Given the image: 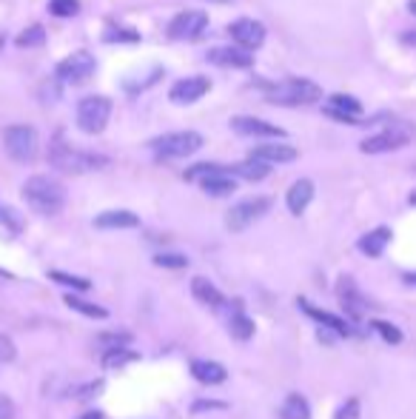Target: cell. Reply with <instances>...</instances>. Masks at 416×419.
Instances as JSON below:
<instances>
[{"instance_id": "obj_32", "label": "cell", "mask_w": 416, "mask_h": 419, "mask_svg": "<svg viewBox=\"0 0 416 419\" xmlns=\"http://www.w3.org/2000/svg\"><path fill=\"white\" fill-rule=\"evenodd\" d=\"M49 279H54V283H60V286L75 289V291H89L92 289V283L86 277H75V274H66V271H49Z\"/></svg>"}, {"instance_id": "obj_48", "label": "cell", "mask_w": 416, "mask_h": 419, "mask_svg": "<svg viewBox=\"0 0 416 419\" xmlns=\"http://www.w3.org/2000/svg\"><path fill=\"white\" fill-rule=\"evenodd\" d=\"M410 205H416V191H413V194H410Z\"/></svg>"}, {"instance_id": "obj_14", "label": "cell", "mask_w": 416, "mask_h": 419, "mask_svg": "<svg viewBox=\"0 0 416 419\" xmlns=\"http://www.w3.org/2000/svg\"><path fill=\"white\" fill-rule=\"evenodd\" d=\"M208 89H212V80L208 78H200V75L183 78L169 89V97H171V103H197L200 97L208 95Z\"/></svg>"}, {"instance_id": "obj_30", "label": "cell", "mask_w": 416, "mask_h": 419, "mask_svg": "<svg viewBox=\"0 0 416 419\" xmlns=\"http://www.w3.org/2000/svg\"><path fill=\"white\" fill-rule=\"evenodd\" d=\"M43 40H46V29H43L40 23H32L29 29H23V32L15 37V43H18L20 49H37V46H43Z\"/></svg>"}, {"instance_id": "obj_12", "label": "cell", "mask_w": 416, "mask_h": 419, "mask_svg": "<svg viewBox=\"0 0 416 419\" xmlns=\"http://www.w3.org/2000/svg\"><path fill=\"white\" fill-rule=\"evenodd\" d=\"M231 131H237V134H243V137H265V140L286 137V128L274 126V123H268V120H259V117H248V114L231 117Z\"/></svg>"}, {"instance_id": "obj_20", "label": "cell", "mask_w": 416, "mask_h": 419, "mask_svg": "<svg viewBox=\"0 0 416 419\" xmlns=\"http://www.w3.org/2000/svg\"><path fill=\"white\" fill-rule=\"evenodd\" d=\"M97 229H137L140 226V217L134 212H126V208H111V212H103L94 217Z\"/></svg>"}, {"instance_id": "obj_19", "label": "cell", "mask_w": 416, "mask_h": 419, "mask_svg": "<svg viewBox=\"0 0 416 419\" xmlns=\"http://www.w3.org/2000/svg\"><path fill=\"white\" fill-rule=\"evenodd\" d=\"M297 149L294 146H280V143H265V146H257L251 152L254 160H262V163H294L297 160Z\"/></svg>"}, {"instance_id": "obj_43", "label": "cell", "mask_w": 416, "mask_h": 419, "mask_svg": "<svg viewBox=\"0 0 416 419\" xmlns=\"http://www.w3.org/2000/svg\"><path fill=\"white\" fill-rule=\"evenodd\" d=\"M100 388H103V382H100V379H97V382H89L86 388H80V394H78V396H83V399H86V396H97V391H100Z\"/></svg>"}, {"instance_id": "obj_46", "label": "cell", "mask_w": 416, "mask_h": 419, "mask_svg": "<svg viewBox=\"0 0 416 419\" xmlns=\"http://www.w3.org/2000/svg\"><path fill=\"white\" fill-rule=\"evenodd\" d=\"M405 283H410V286H416V274H405Z\"/></svg>"}, {"instance_id": "obj_41", "label": "cell", "mask_w": 416, "mask_h": 419, "mask_svg": "<svg viewBox=\"0 0 416 419\" xmlns=\"http://www.w3.org/2000/svg\"><path fill=\"white\" fill-rule=\"evenodd\" d=\"M0 419H15V402L6 394H0Z\"/></svg>"}, {"instance_id": "obj_17", "label": "cell", "mask_w": 416, "mask_h": 419, "mask_svg": "<svg viewBox=\"0 0 416 419\" xmlns=\"http://www.w3.org/2000/svg\"><path fill=\"white\" fill-rule=\"evenodd\" d=\"M311 200H314V183L308 180V177H302V180H297L291 188H288V194H286V205H288V212L294 214V217H300L305 208L311 205Z\"/></svg>"}, {"instance_id": "obj_45", "label": "cell", "mask_w": 416, "mask_h": 419, "mask_svg": "<svg viewBox=\"0 0 416 419\" xmlns=\"http://www.w3.org/2000/svg\"><path fill=\"white\" fill-rule=\"evenodd\" d=\"M78 419H103V413H100V411H86V413H80Z\"/></svg>"}, {"instance_id": "obj_11", "label": "cell", "mask_w": 416, "mask_h": 419, "mask_svg": "<svg viewBox=\"0 0 416 419\" xmlns=\"http://www.w3.org/2000/svg\"><path fill=\"white\" fill-rule=\"evenodd\" d=\"M228 35L234 37V46L245 49V51H254L265 43V26L254 18H240L228 26Z\"/></svg>"}, {"instance_id": "obj_39", "label": "cell", "mask_w": 416, "mask_h": 419, "mask_svg": "<svg viewBox=\"0 0 416 419\" xmlns=\"http://www.w3.org/2000/svg\"><path fill=\"white\" fill-rule=\"evenodd\" d=\"M357 416H360V399L351 396V399H345V405L336 411L334 419H357Z\"/></svg>"}, {"instance_id": "obj_29", "label": "cell", "mask_w": 416, "mask_h": 419, "mask_svg": "<svg viewBox=\"0 0 416 419\" xmlns=\"http://www.w3.org/2000/svg\"><path fill=\"white\" fill-rule=\"evenodd\" d=\"M328 106L336 109V111H342L345 117H354V120H360V114H362V103L357 97H351V95H342V92L331 95L328 97Z\"/></svg>"}, {"instance_id": "obj_18", "label": "cell", "mask_w": 416, "mask_h": 419, "mask_svg": "<svg viewBox=\"0 0 416 419\" xmlns=\"http://www.w3.org/2000/svg\"><path fill=\"white\" fill-rule=\"evenodd\" d=\"M191 374H194V379L202 382V385H220V382L228 379L226 365H220V363H214V360H194V363H191Z\"/></svg>"}, {"instance_id": "obj_5", "label": "cell", "mask_w": 416, "mask_h": 419, "mask_svg": "<svg viewBox=\"0 0 416 419\" xmlns=\"http://www.w3.org/2000/svg\"><path fill=\"white\" fill-rule=\"evenodd\" d=\"M4 149L15 163H32L37 157V131L23 123L6 126L4 128Z\"/></svg>"}, {"instance_id": "obj_23", "label": "cell", "mask_w": 416, "mask_h": 419, "mask_svg": "<svg viewBox=\"0 0 416 419\" xmlns=\"http://www.w3.org/2000/svg\"><path fill=\"white\" fill-rule=\"evenodd\" d=\"M200 188H202L205 194H212V197H228V194H234L237 180L228 174V166H226L223 171H217V174H212V177H205V180L200 183Z\"/></svg>"}, {"instance_id": "obj_27", "label": "cell", "mask_w": 416, "mask_h": 419, "mask_svg": "<svg viewBox=\"0 0 416 419\" xmlns=\"http://www.w3.org/2000/svg\"><path fill=\"white\" fill-rule=\"evenodd\" d=\"M63 303L72 308V311H78V314H83V317H92V320H106V317H109V311H106L103 305L89 303V300H83V297H78V294H66Z\"/></svg>"}, {"instance_id": "obj_24", "label": "cell", "mask_w": 416, "mask_h": 419, "mask_svg": "<svg viewBox=\"0 0 416 419\" xmlns=\"http://www.w3.org/2000/svg\"><path fill=\"white\" fill-rule=\"evenodd\" d=\"M268 171H271V166L262 163V160H254V157L228 166V174H231V177H243V180H248V183H259V180H265Z\"/></svg>"}, {"instance_id": "obj_6", "label": "cell", "mask_w": 416, "mask_h": 419, "mask_svg": "<svg viewBox=\"0 0 416 419\" xmlns=\"http://www.w3.org/2000/svg\"><path fill=\"white\" fill-rule=\"evenodd\" d=\"M268 212H271V197H245L228 208L226 226H228V231L237 234V231H245L248 226H254L257 220H262Z\"/></svg>"}, {"instance_id": "obj_21", "label": "cell", "mask_w": 416, "mask_h": 419, "mask_svg": "<svg viewBox=\"0 0 416 419\" xmlns=\"http://www.w3.org/2000/svg\"><path fill=\"white\" fill-rule=\"evenodd\" d=\"M391 229L388 226H379V229H374V231H368L365 237H360V251L365 254V257H371V260H377V257H382V251L388 248V243H391Z\"/></svg>"}, {"instance_id": "obj_10", "label": "cell", "mask_w": 416, "mask_h": 419, "mask_svg": "<svg viewBox=\"0 0 416 419\" xmlns=\"http://www.w3.org/2000/svg\"><path fill=\"white\" fill-rule=\"evenodd\" d=\"M205 29H208V15L200 9H191V12H180L169 23V37L171 40H197Z\"/></svg>"}, {"instance_id": "obj_35", "label": "cell", "mask_w": 416, "mask_h": 419, "mask_svg": "<svg viewBox=\"0 0 416 419\" xmlns=\"http://www.w3.org/2000/svg\"><path fill=\"white\" fill-rule=\"evenodd\" d=\"M49 12L54 18H75L80 12V0H49Z\"/></svg>"}, {"instance_id": "obj_42", "label": "cell", "mask_w": 416, "mask_h": 419, "mask_svg": "<svg viewBox=\"0 0 416 419\" xmlns=\"http://www.w3.org/2000/svg\"><path fill=\"white\" fill-rule=\"evenodd\" d=\"M226 408V402H212V399H200V402H194V413H200V411H223Z\"/></svg>"}, {"instance_id": "obj_1", "label": "cell", "mask_w": 416, "mask_h": 419, "mask_svg": "<svg viewBox=\"0 0 416 419\" xmlns=\"http://www.w3.org/2000/svg\"><path fill=\"white\" fill-rule=\"evenodd\" d=\"M26 205L32 208V212L43 214V217H54L63 212V205H66V188L63 183H57L54 177H46V174H35L23 183L20 188Z\"/></svg>"}, {"instance_id": "obj_13", "label": "cell", "mask_w": 416, "mask_h": 419, "mask_svg": "<svg viewBox=\"0 0 416 419\" xmlns=\"http://www.w3.org/2000/svg\"><path fill=\"white\" fill-rule=\"evenodd\" d=\"M336 294H339V305H342V311L348 314L354 322H360L362 314H365V308H368V303L362 300L360 289L354 286V279H351V277H342V279H339V286H336Z\"/></svg>"}, {"instance_id": "obj_7", "label": "cell", "mask_w": 416, "mask_h": 419, "mask_svg": "<svg viewBox=\"0 0 416 419\" xmlns=\"http://www.w3.org/2000/svg\"><path fill=\"white\" fill-rule=\"evenodd\" d=\"M413 134H416V128H413V126H388V128L374 131L371 137H365L362 143H360V149H362L365 154H385V152H396V149H402V146H408V143H410Z\"/></svg>"}, {"instance_id": "obj_36", "label": "cell", "mask_w": 416, "mask_h": 419, "mask_svg": "<svg viewBox=\"0 0 416 419\" xmlns=\"http://www.w3.org/2000/svg\"><path fill=\"white\" fill-rule=\"evenodd\" d=\"M371 328L388 342V345H399L402 342V331L396 328V325H391V322H385V320H374L371 322Z\"/></svg>"}, {"instance_id": "obj_15", "label": "cell", "mask_w": 416, "mask_h": 419, "mask_svg": "<svg viewBox=\"0 0 416 419\" xmlns=\"http://www.w3.org/2000/svg\"><path fill=\"white\" fill-rule=\"evenodd\" d=\"M208 63L223 66V68H248L254 63V54L240 46H217L208 51Z\"/></svg>"}, {"instance_id": "obj_4", "label": "cell", "mask_w": 416, "mask_h": 419, "mask_svg": "<svg viewBox=\"0 0 416 419\" xmlns=\"http://www.w3.org/2000/svg\"><path fill=\"white\" fill-rule=\"evenodd\" d=\"M202 134L200 131H171L163 137H154L149 149L157 154V160H183L188 154H197L202 149Z\"/></svg>"}, {"instance_id": "obj_22", "label": "cell", "mask_w": 416, "mask_h": 419, "mask_svg": "<svg viewBox=\"0 0 416 419\" xmlns=\"http://www.w3.org/2000/svg\"><path fill=\"white\" fill-rule=\"evenodd\" d=\"M191 294H194L197 303L212 305V308H220L226 303V297L217 291V286L212 283V279H205V277H194L191 279Z\"/></svg>"}, {"instance_id": "obj_2", "label": "cell", "mask_w": 416, "mask_h": 419, "mask_svg": "<svg viewBox=\"0 0 416 419\" xmlns=\"http://www.w3.org/2000/svg\"><path fill=\"white\" fill-rule=\"evenodd\" d=\"M49 163L57 171H63V174H86V171L109 166V157L94 154V152H80L75 146H68L66 137L57 131L54 140H51V146H49Z\"/></svg>"}, {"instance_id": "obj_28", "label": "cell", "mask_w": 416, "mask_h": 419, "mask_svg": "<svg viewBox=\"0 0 416 419\" xmlns=\"http://www.w3.org/2000/svg\"><path fill=\"white\" fill-rule=\"evenodd\" d=\"M228 334H231L234 339H240V342H245V339L254 336V320L245 317L240 305H237V311H234L231 320H228Z\"/></svg>"}, {"instance_id": "obj_26", "label": "cell", "mask_w": 416, "mask_h": 419, "mask_svg": "<svg viewBox=\"0 0 416 419\" xmlns=\"http://www.w3.org/2000/svg\"><path fill=\"white\" fill-rule=\"evenodd\" d=\"M137 360H140V354H137L134 348H114V351L103 354V368L106 371H120V368L137 363Z\"/></svg>"}, {"instance_id": "obj_8", "label": "cell", "mask_w": 416, "mask_h": 419, "mask_svg": "<svg viewBox=\"0 0 416 419\" xmlns=\"http://www.w3.org/2000/svg\"><path fill=\"white\" fill-rule=\"evenodd\" d=\"M111 117V100L103 95H89L78 103V126L86 134H100L109 126Z\"/></svg>"}, {"instance_id": "obj_38", "label": "cell", "mask_w": 416, "mask_h": 419, "mask_svg": "<svg viewBox=\"0 0 416 419\" xmlns=\"http://www.w3.org/2000/svg\"><path fill=\"white\" fill-rule=\"evenodd\" d=\"M154 265H160V268H185L188 257L185 254H154Z\"/></svg>"}, {"instance_id": "obj_9", "label": "cell", "mask_w": 416, "mask_h": 419, "mask_svg": "<svg viewBox=\"0 0 416 419\" xmlns=\"http://www.w3.org/2000/svg\"><path fill=\"white\" fill-rule=\"evenodd\" d=\"M94 57L89 54V51H72L68 57H63L60 63H57V68H54V78L60 80V83H68V86H75V83H83V80H89L92 75H94Z\"/></svg>"}, {"instance_id": "obj_33", "label": "cell", "mask_w": 416, "mask_h": 419, "mask_svg": "<svg viewBox=\"0 0 416 419\" xmlns=\"http://www.w3.org/2000/svg\"><path fill=\"white\" fill-rule=\"evenodd\" d=\"M0 223H4L12 234H20L23 229H26V223H23V217L15 212L12 205H6V202H0Z\"/></svg>"}, {"instance_id": "obj_34", "label": "cell", "mask_w": 416, "mask_h": 419, "mask_svg": "<svg viewBox=\"0 0 416 419\" xmlns=\"http://www.w3.org/2000/svg\"><path fill=\"white\" fill-rule=\"evenodd\" d=\"M103 40L106 43H137L140 40V35H137L134 29H123V26H114V23H109V29H106V35H103Z\"/></svg>"}, {"instance_id": "obj_3", "label": "cell", "mask_w": 416, "mask_h": 419, "mask_svg": "<svg viewBox=\"0 0 416 419\" xmlns=\"http://www.w3.org/2000/svg\"><path fill=\"white\" fill-rule=\"evenodd\" d=\"M319 97H322V86L305 78H291L286 83L265 89V100L276 106H308V103H317Z\"/></svg>"}, {"instance_id": "obj_16", "label": "cell", "mask_w": 416, "mask_h": 419, "mask_svg": "<svg viewBox=\"0 0 416 419\" xmlns=\"http://www.w3.org/2000/svg\"><path fill=\"white\" fill-rule=\"evenodd\" d=\"M300 308H302L311 320H317L322 328H328V331H334V334H339V336H351V334H354V325H351L348 320H342V317H336V314H331V311H322V308H317V305L308 303V300H300Z\"/></svg>"}, {"instance_id": "obj_25", "label": "cell", "mask_w": 416, "mask_h": 419, "mask_svg": "<svg viewBox=\"0 0 416 419\" xmlns=\"http://www.w3.org/2000/svg\"><path fill=\"white\" fill-rule=\"evenodd\" d=\"M280 419H311V405L302 394H288L280 405Z\"/></svg>"}, {"instance_id": "obj_44", "label": "cell", "mask_w": 416, "mask_h": 419, "mask_svg": "<svg viewBox=\"0 0 416 419\" xmlns=\"http://www.w3.org/2000/svg\"><path fill=\"white\" fill-rule=\"evenodd\" d=\"M402 43H405V46H416V29L402 32Z\"/></svg>"}, {"instance_id": "obj_37", "label": "cell", "mask_w": 416, "mask_h": 419, "mask_svg": "<svg viewBox=\"0 0 416 419\" xmlns=\"http://www.w3.org/2000/svg\"><path fill=\"white\" fill-rule=\"evenodd\" d=\"M226 166H217V163H197V166H191L188 171H185V180H194V183H202L205 177H212V174H217V171H223Z\"/></svg>"}, {"instance_id": "obj_47", "label": "cell", "mask_w": 416, "mask_h": 419, "mask_svg": "<svg viewBox=\"0 0 416 419\" xmlns=\"http://www.w3.org/2000/svg\"><path fill=\"white\" fill-rule=\"evenodd\" d=\"M408 9H410V12L416 15V0H410V4H408Z\"/></svg>"}, {"instance_id": "obj_31", "label": "cell", "mask_w": 416, "mask_h": 419, "mask_svg": "<svg viewBox=\"0 0 416 419\" xmlns=\"http://www.w3.org/2000/svg\"><path fill=\"white\" fill-rule=\"evenodd\" d=\"M131 339H134V336H131L128 331H106V334L97 336V345L106 348V351H114V348H128Z\"/></svg>"}, {"instance_id": "obj_40", "label": "cell", "mask_w": 416, "mask_h": 419, "mask_svg": "<svg viewBox=\"0 0 416 419\" xmlns=\"http://www.w3.org/2000/svg\"><path fill=\"white\" fill-rule=\"evenodd\" d=\"M15 342L6 336V334H0V365H4V363H12L15 360Z\"/></svg>"}]
</instances>
